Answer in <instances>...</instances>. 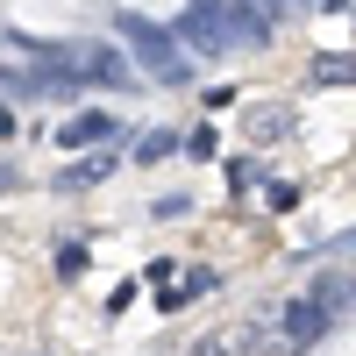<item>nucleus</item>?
Instances as JSON below:
<instances>
[{"instance_id":"obj_1","label":"nucleus","mask_w":356,"mask_h":356,"mask_svg":"<svg viewBox=\"0 0 356 356\" xmlns=\"http://www.w3.org/2000/svg\"><path fill=\"white\" fill-rule=\"evenodd\" d=\"M193 50H235V43H264V15L257 8H214V0H193V15H186V29H178Z\"/></svg>"},{"instance_id":"obj_2","label":"nucleus","mask_w":356,"mask_h":356,"mask_svg":"<svg viewBox=\"0 0 356 356\" xmlns=\"http://www.w3.org/2000/svg\"><path fill=\"white\" fill-rule=\"evenodd\" d=\"M122 36H129V50L143 57V72H150V79H171V65H178V43L164 36L157 22H136V15H129V22H122Z\"/></svg>"},{"instance_id":"obj_3","label":"nucleus","mask_w":356,"mask_h":356,"mask_svg":"<svg viewBox=\"0 0 356 356\" xmlns=\"http://www.w3.org/2000/svg\"><path fill=\"white\" fill-rule=\"evenodd\" d=\"M328 314H335V307L321 300V292H314V300H292V307H285V342H292V349H307L321 328H328Z\"/></svg>"},{"instance_id":"obj_4","label":"nucleus","mask_w":356,"mask_h":356,"mask_svg":"<svg viewBox=\"0 0 356 356\" xmlns=\"http://www.w3.org/2000/svg\"><path fill=\"white\" fill-rule=\"evenodd\" d=\"M114 136V114H72V122H65V136H57V143H65V150H93V143H107Z\"/></svg>"},{"instance_id":"obj_5","label":"nucleus","mask_w":356,"mask_h":356,"mask_svg":"<svg viewBox=\"0 0 356 356\" xmlns=\"http://www.w3.org/2000/svg\"><path fill=\"white\" fill-rule=\"evenodd\" d=\"M100 178H114V157L100 150V157H79L65 178H57V193H79V186H100Z\"/></svg>"},{"instance_id":"obj_6","label":"nucleus","mask_w":356,"mask_h":356,"mask_svg":"<svg viewBox=\"0 0 356 356\" xmlns=\"http://www.w3.org/2000/svg\"><path fill=\"white\" fill-rule=\"evenodd\" d=\"M250 342H257V335H250V328H214V335H207V342H200V349H193V356H243V349H250Z\"/></svg>"},{"instance_id":"obj_7","label":"nucleus","mask_w":356,"mask_h":356,"mask_svg":"<svg viewBox=\"0 0 356 356\" xmlns=\"http://www.w3.org/2000/svg\"><path fill=\"white\" fill-rule=\"evenodd\" d=\"M314 79L321 86H356V57H314Z\"/></svg>"},{"instance_id":"obj_8","label":"nucleus","mask_w":356,"mask_h":356,"mask_svg":"<svg viewBox=\"0 0 356 356\" xmlns=\"http://www.w3.org/2000/svg\"><path fill=\"white\" fill-rule=\"evenodd\" d=\"M86 264H93L86 243H57V278H86Z\"/></svg>"},{"instance_id":"obj_9","label":"nucleus","mask_w":356,"mask_h":356,"mask_svg":"<svg viewBox=\"0 0 356 356\" xmlns=\"http://www.w3.org/2000/svg\"><path fill=\"white\" fill-rule=\"evenodd\" d=\"M171 150H178V136H171V129H157V136H150V143H143V150H136V157H143V164H157V157H171Z\"/></svg>"},{"instance_id":"obj_10","label":"nucleus","mask_w":356,"mask_h":356,"mask_svg":"<svg viewBox=\"0 0 356 356\" xmlns=\"http://www.w3.org/2000/svg\"><path fill=\"white\" fill-rule=\"evenodd\" d=\"M8 136H15V114H8V107H0V143H8Z\"/></svg>"},{"instance_id":"obj_11","label":"nucleus","mask_w":356,"mask_h":356,"mask_svg":"<svg viewBox=\"0 0 356 356\" xmlns=\"http://www.w3.org/2000/svg\"><path fill=\"white\" fill-rule=\"evenodd\" d=\"M8 186H15V171H8V164H0V193H8Z\"/></svg>"}]
</instances>
